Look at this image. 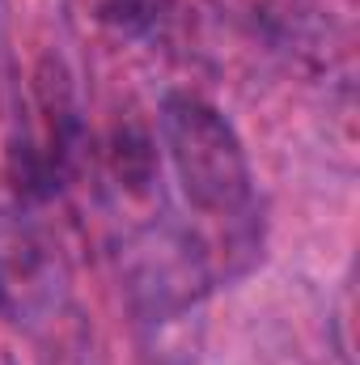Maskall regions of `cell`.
<instances>
[{"mask_svg": "<svg viewBox=\"0 0 360 365\" xmlns=\"http://www.w3.org/2000/svg\"><path fill=\"white\" fill-rule=\"evenodd\" d=\"M162 132L174 175L195 208L233 217L250 204V166L221 110L199 98H170L162 110Z\"/></svg>", "mask_w": 360, "mask_h": 365, "instance_id": "6da1fadb", "label": "cell"}]
</instances>
